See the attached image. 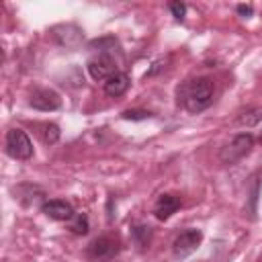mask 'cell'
<instances>
[{
  "mask_svg": "<svg viewBox=\"0 0 262 262\" xmlns=\"http://www.w3.org/2000/svg\"><path fill=\"white\" fill-rule=\"evenodd\" d=\"M252 12H254V8L250 4H239L237 6V14L239 16H252Z\"/></svg>",
  "mask_w": 262,
  "mask_h": 262,
  "instance_id": "18",
  "label": "cell"
},
{
  "mask_svg": "<svg viewBox=\"0 0 262 262\" xmlns=\"http://www.w3.org/2000/svg\"><path fill=\"white\" fill-rule=\"evenodd\" d=\"M170 12H172V16L176 20H182L184 14H186V4H182V2H170Z\"/></svg>",
  "mask_w": 262,
  "mask_h": 262,
  "instance_id": "17",
  "label": "cell"
},
{
  "mask_svg": "<svg viewBox=\"0 0 262 262\" xmlns=\"http://www.w3.org/2000/svg\"><path fill=\"white\" fill-rule=\"evenodd\" d=\"M90 229V223H88V217L84 213H76L72 219H70V231L76 233V235H84L88 233Z\"/></svg>",
  "mask_w": 262,
  "mask_h": 262,
  "instance_id": "12",
  "label": "cell"
},
{
  "mask_svg": "<svg viewBox=\"0 0 262 262\" xmlns=\"http://www.w3.org/2000/svg\"><path fill=\"white\" fill-rule=\"evenodd\" d=\"M131 237L135 242V246H139L141 250H145L151 242V227L149 225H135L131 229Z\"/></svg>",
  "mask_w": 262,
  "mask_h": 262,
  "instance_id": "11",
  "label": "cell"
},
{
  "mask_svg": "<svg viewBox=\"0 0 262 262\" xmlns=\"http://www.w3.org/2000/svg\"><path fill=\"white\" fill-rule=\"evenodd\" d=\"M252 147H254V137L250 135V133H239V135H235L227 145H223L221 147V151H219V160L223 162V164H237L239 160H244L250 151H252Z\"/></svg>",
  "mask_w": 262,
  "mask_h": 262,
  "instance_id": "2",
  "label": "cell"
},
{
  "mask_svg": "<svg viewBox=\"0 0 262 262\" xmlns=\"http://www.w3.org/2000/svg\"><path fill=\"white\" fill-rule=\"evenodd\" d=\"M260 172H256L250 180V207H248V213H250V217H254V213H256V201H258V188H260Z\"/></svg>",
  "mask_w": 262,
  "mask_h": 262,
  "instance_id": "14",
  "label": "cell"
},
{
  "mask_svg": "<svg viewBox=\"0 0 262 262\" xmlns=\"http://www.w3.org/2000/svg\"><path fill=\"white\" fill-rule=\"evenodd\" d=\"M29 104L37 111H43V113H49V111H57L61 106V98L57 92L49 90V88H37L31 98H29Z\"/></svg>",
  "mask_w": 262,
  "mask_h": 262,
  "instance_id": "6",
  "label": "cell"
},
{
  "mask_svg": "<svg viewBox=\"0 0 262 262\" xmlns=\"http://www.w3.org/2000/svg\"><path fill=\"white\" fill-rule=\"evenodd\" d=\"M121 117L127 119V121H143V119H149L151 113L149 111H141V108H133V111H125Z\"/></svg>",
  "mask_w": 262,
  "mask_h": 262,
  "instance_id": "16",
  "label": "cell"
},
{
  "mask_svg": "<svg viewBox=\"0 0 262 262\" xmlns=\"http://www.w3.org/2000/svg\"><path fill=\"white\" fill-rule=\"evenodd\" d=\"M88 74L94 80H108L113 74H117V63L113 55L108 53H98L88 59Z\"/></svg>",
  "mask_w": 262,
  "mask_h": 262,
  "instance_id": "5",
  "label": "cell"
},
{
  "mask_svg": "<svg viewBox=\"0 0 262 262\" xmlns=\"http://www.w3.org/2000/svg\"><path fill=\"white\" fill-rule=\"evenodd\" d=\"M59 135H61V131H59V127H57L55 123H43V125H41V139H43L47 145L55 143V141L59 139Z\"/></svg>",
  "mask_w": 262,
  "mask_h": 262,
  "instance_id": "13",
  "label": "cell"
},
{
  "mask_svg": "<svg viewBox=\"0 0 262 262\" xmlns=\"http://www.w3.org/2000/svg\"><path fill=\"white\" fill-rule=\"evenodd\" d=\"M260 143H262V133H260Z\"/></svg>",
  "mask_w": 262,
  "mask_h": 262,
  "instance_id": "19",
  "label": "cell"
},
{
  "mask_svg": "<svg viewBox=\"0 0 262 262\" xmlns=\"http://www.w3.org/2000/svg\"><path fill=\"white\" fill-rule=\"evenodd\" d=\"M6 151L14 160H29L33 156V143L23 129H10L6 133Z\"/></svg>",
  "mask_w": 262,
  "mask_h": 262,
  "instance_id": "3",
  "label": "cell"
},
{
  "mask_svg": "<svg viewBox=\"0 0 262 262\" xmlns=\"http://www.w3.org/2000/svg\"><path fill=\"white\" fill-rule=\"evenodd\" d=\"M41 211L53 219V221H70L76 213H74V207L68 203V201H61V199H51V201H45L41 205Z\"/></svg>",
  "mask_w": 262,
  "mask_h": 262,
  "instance_id": "7",
  "label": "cell"
},
{
  "mask_svg": "<svg viewBox=\"0 0 262 262\" xmlns=\"http://www.w3.org/2000/svg\"><path fill=\"white\" fill-rule=\"evenodd\" d=\"M203 239V231L201 229H184L180 235H176L174 244H172V252L176 258H186L188 254H192L199 244Z\"/></svg>",
  "mask_w": 262,
  "mask_h": 262,
  "instance_id": "4",
  "label": "cell"
},
{
  "mask_svg": "<svg viewBox=\"0 0 262 262\" xmlns=\"http://www.w3.org/2000/svg\"><path fill=\"white\" fill-rule=\"evenodd\" d=\"M213 82L209 78H194L178 86V104L188 113L205 111L213 100Z\"/></svg>",
  "mask_w": 262,
  "mask_h": 262,
  "instance_id": "1",
  "label": "cell"
},
{
  "mask_svg": "<svg viewBox=\"0 0 262 262\" xmlns=\"http://www.w3.org/2000/svg\"><path fill=\"white\" fill-rule=\"evenodd\" d=\"M119 246L117 242H113L111 237H98L94 239L90 246H88V254L94 258V260H106V258H113L117 254Z\"/></svg>",
  "mask_w": 262,
  "mask_h": 262,
  "instance_id": "8",
  "label": "cell"
},
{
  "mask_svg": "<svg viewBox=\"0 0 262 262\" xmlns=\"http://www.w3.org/2000/svg\"><path fill=\"white\" fill-rule=\"evenodd\" d=\"M260 119H262V108H250V111L242 113L237 121H239L242 125H256Z\"/></svg>",
  "mask_w": 262,
  "mask_h": 262,
  "instance_id": "15",
  "label": "cell"
},
{
  "mask_svg": "<svg viewBox=\"0 0 262 262\" xmlns=\"http://www.w3.org/2000/svg\"><path fill=\"white\" fill-rule=\"evenodd\" d=\"M127 88H129V76H127L125 72H117V74H113L108 80H104V92H106L108 96H113V98L125 94Z\"/></svg>",
  "mask_w": 262,
  "mask_h": 262,
  "instance_id": "10",
  "label": "cell"
},
{
  "mask_svg": "<svg viewBox=\"0 0 262 262\" xmlns=\"http://www.w3.org/2000/svg\"><path fill=\"white\" fill-rule=\"evenodd\" d=\"M180 209V199L174 196V194H162L154 207V215L160 219V221H166L170 219L176 211Z\"/></svg>",
  "mask_w": 262,
  "mask_h": 262,
  "instance_id": "9",
  "label": "cell"
}]
</instances>
